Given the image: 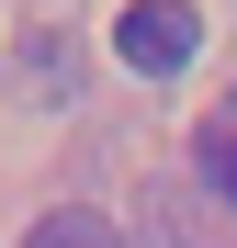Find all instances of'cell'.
<instances>
[{"instance_id": "obj_2", "label": "cell", "mask_w": 237, "mask_h": 248, "mask_svg": "<svg viewBox=\"0 0 237 248\" xmlns=\"http://www.w3.org/2000/svg\"><path fill=\"white\" fill-rule=\"evenodd\" d=\"M192 170H204V192H215V203H237V91L204 113V136H192Z\"/></svg>"}, {"instance_id": "obj_1", "label": "cell", "mask_w": 237, "mask_h": 248, "mask_svg": "<svg viewBox=\"0 0 237 248\" xmlns=\"http://www.w3.org/2000/svg\"><path fill=\"white\" fill-rule=\"evenodd\" d=\"M113 57H125L136 79H181L192 57H204V12H192V0H125Z\"/></svg>"}, {"instance_id": "obj_3", "label": "cell", "mask_w": 237, "mask_h": 248, "mask_svg": "<svg viewBox=\"0 0 237 248\" xmlns=\"http://www.w3.org/2000/svg\"><path fill=\"white\" fill-rule=\"evenodd\" d=\"M23 248H125L113 237V215H91V203H57V215H34Z\"/></svg>"}]
</instances>
